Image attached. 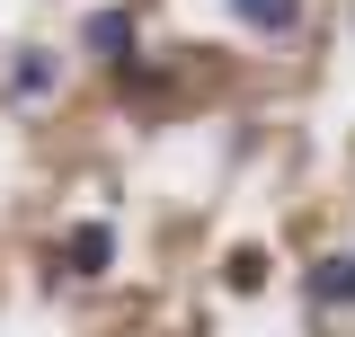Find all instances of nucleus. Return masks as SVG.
Listing matches in <instances>:
<instances>
[{"mask_svg":"<svg viewBox=\"0 0 355 337\" xmlns=\"http://www.w3.org/2000/svg\"><path fill=\"white\" fill-rule=\"evenodd\" d=\"M133 36H142L133 9H89L80 18V44L98 53V62H116V71H133Z\"/></svg>","mask_w":355,"mask_h":337,"instance_id":"1","label":"nucleus"},{"mask_svg":"<svg viewBox=\"0 0 355 337\" xmlns=\"http://www.w3.org/2000/svg\"><path fill=\"white\" fill-rule=\"evenodd\" d=\"M116 266V231L107 222H71L62 231V275H107Z\"/></svg>","mask_w":355,"mask_h":337,"instance_id":"2","label":"nucleus"},{"mask_svg":"<svg viewBox=\"0 0 355 337\" xmlns=\"http://www.w3.org/2000/svg\"><path fill=\"white\" fill-rule=\"evenodd\" d=\"M311 302H320V311H347V302H355V257L347 249L311 266Z\"/></svg>","mask_w":355,"mask_h":337,"instance_id":"3","label":"nucleus"},{"mask_svg":"<svg viewBox=\"0 0 355 337\" xmlns=\"http://www.w3.org/2000/svg\"><path fill=\"white\" fill-rule=\"evenodd\" d=\"M231 18L258 27V36H293L302 27V0H231Z\"/></svg>","mask_w":355,"mask_h":337,"instance_id":"4","label":"nucleus"},{"mask_svg":"<svg viewBox=\"0 0 355 337\" xmlns=\"http://www.w3.org/2000/svg\"><path fill=\"white\" fill-rule=\"evenodd\" d=\"M9 89H18V98H44V89H53V53H44V44H27V53L9 62Z\"/></svg>","mask_w":355,"mask_h":337,"instance_id":"5","label":"nucleus"},{"mask_svg":"<svg viewBox=\"0 0 355 337\" xmlns=\"http://www.w3.org/2000/svg\"><path fill=\"white\" fill-rule=\"evenodd\" d=\"M258 275H266V257H258V249H231V293H249Z\"/></svg>","mask_w":355,"mask_h":337,"instance_id":"6","label":"nucleus"}]
</instances>
